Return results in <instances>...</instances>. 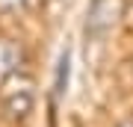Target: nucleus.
Listing matches in <instances>:
<instances>
[{
  "label": "nucleus",
  "instance_id": "nucleus-3",
  "mask_svg": "<svg viewBox=\"0 0 133 127\" xmlns=\"http://www.w3.org/2000/svg\"><path fill=\"white\" fill-rule=\"evenodd\" d=\"M24 62H27L24 44H21L18 38L0 36V83L9 80V77L18 74V71H24Z\"/></svg>",
  "mask_w": 133,
  "mask_h": 127
},
{
  "label": "nucleus",
  "instance_id": "nucleus-4",
  "mask_svg": "<svg viewBox=\"0 0 133 127\" xmlns=\"http://www.w3.org/2000/svg\"><path fill=\"white\" fill-rule=\"evenodd\" d=\"M38 3V0H0V12L9 15V12H27L33 9V6Z\"/></svg>",
  "mask_w": 133,
  "mask_h": 127
},
{
  "label": "nucleus",
  "instance_id": "nucleus-2",
  "mask_svg": "<svg viewBox=\"0 0 133 127\" xmlns=\"http://www.w3.org/2000/svg\"><path fill=\"white\" fill-rule=\"evenodd\" d=\"M124 18V0H89L83 33L89 42H104Z\"/></svg>",
  "mask_w": 133,
  "mask_h": 127
},
{
  "label": "nucleus",
  "instance_id": "nucleus-1",
  "mask_svg": "<svg viewBox=\"0 0 133 127\" xmlns=\"http://www.w3.org/2000/svg\"><path fill=\"white\" fill-rule=\"evenodd\" d=\"M0 106H3V112L12 121H24L33 112V106H36V83H33V77L18 71L9 80H3L0 83Z\"/></svg>",
  "mask_w": 133,
  "mask_h": 127
},
{
  "label": "nucleus",
  "instance_id": "nucleus-5",
  "mask_svg": "<svg viewBox=\"0 0 133 127\" xmlns=\"http://www.w3.org/2000/svg\"><path fill=\"white\" fill-rule=\"evenodd\" d=\"M118 127H133V118H127V121H121Z\"/></svg>",
  "mask_w": 133,
  "mask_h": 127
}]
</instances>
